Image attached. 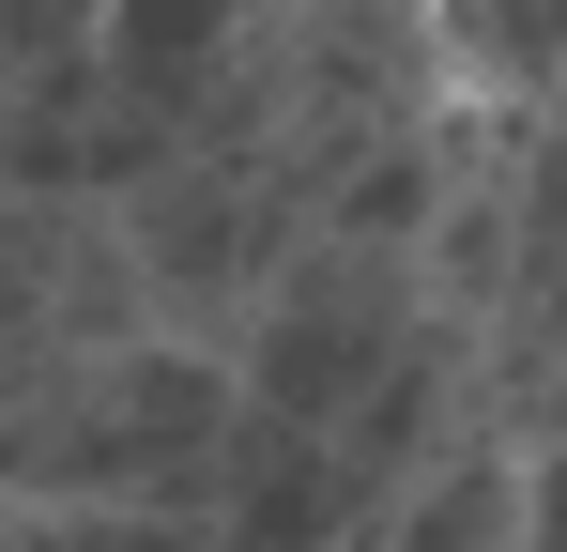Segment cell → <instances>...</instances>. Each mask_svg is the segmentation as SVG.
I'll use <instances>...</instances> for the list:
<instances>
[{
    "mask_svg": "<svg viewBox=\"0 0 567 552\" xmlns=\"http://www.w3.org/2000/svg\"><path fill=\"white\" fill-rule=\"evenodd\" d=\"M215 552H338L369 507H353V476L322 430H291V415H230V460H215Z\"/></svg>",
    "mask_w": 567,
    "mask_h": 552,
    "instance_id": "4",
    "label": "cell"
},
{
    "mask_svg": "<svg viewBox=\"0 0 567 552\" xmlns=\"http://www.w3.org/2000/svg\"><path fill=\"white\" fill-rule=\"evenodd\" d=\"M62 231H78V200H31V184H0V368L47 338V292H62Z\"/></svg>",
    "mask_w": 567,
    "mask_h": 552,
    "instance_id": "7",
    "label": "cell"
},
{
    "mask_svg": "<svg viewBox=\"0 0 567 552\" xmlns=\"http://www.w3.org/2000/svg\"><path fill=\"white\" fill-rule=\"evenodd\" d=\"M16 552H215V522H185V507H47V522H16Z\"/></svg>",
    "mask_w": 567,
    "mask_h": 552,
    "instance_id": "8",
    "label": "cell"
},
{
    "mask_svg": "<svg viewBox=\"0 0 567 552\" xmlns=\"http://www.w3.org/2000/svg\"><path fill=\"white\" fill-rule=\"evenodd\" d=\"M383 552H522V446H506V430L445 446L399 507H383Z\"/></svg>",
    "mask_w": 567,
    "mask_h": 552,
    "instance_id": "6",
    "label": "cell"
},
{
    "mask_svg": "<svg viewBox=\"0 0 567 552\" xmlns=\"http://www.w3.org/2000/svg\"><path fill=\"white\" fill-rule=\"evenodd\" d=\"M553 108H567V92H553Z\"/></svg>",
    "mask_w": 567,
    "mask_h": 552,
    "instance_id": "11",
    "label": "cell"
},
{
    "mask_svg": "<svg viewBox=\"0 0 567 552\" xmlns=\"http://www.w3.org/2000/svg\"><path fill=\"white\" fill-rule=\"evenodd\" d=\"M0 552H16V507H0Z\"/></svg>",
    "mask_w": 567,
    "mask_h": 552,
    "instance_id": "10",
    "label": "cell"
},
{
    "mask_svg": "<svg viewBox=\"0 0 567 552\" xmlns=\"http://www.w3.org/2000/svg\"><path fill=\"white\" fill-rule=\"evenodd\" d=\"M246 384L215 338H93V354H16L0 368V507H215Z\"/></svg>",
    "mask_w": 567,
    "mask_h": 552,
    "instance_id": "1",
    "label": "cell"
},
{
    "mask_svg": "<svg viewBox=\"0 0 567 552\" xmlns=\"http://www.w3.org/2000/svg\"><path fill=\"white\" fill-rule=\"evenodd\" d=\"M107 231H123L138 292H154V323L230 354L246 292L277 276V246L307 231V215L277 200V170H261V154H230V139H169L154 170H123V184H107Z\"/></svg>",
    "mask_w": 567,
    "mask_h": 552,
    "instance_id": "3",
    "label": "cell"
},
{
    "mask_svg": "<svg viewBox=\"0 0 567 552\" xmlns=\"http://www.w3.org/2000/svg\"><path fill=\"white\" fill-rule=\"evenodd\" d=\"M430 16V62L475 108H553L567 92V0H414Z\"/></svg>",
    "mask_w": 567,
    "mask_h": 552,
    "instance_id": "5",
    "label": "cell"
},
{
    "mask_svg": "<svg viewBox=\"0 0 567 552\" xmlns=\"http://www.w3.org/2000/svg\"><path fill=\"white\" fill-rule=\"evenodd\" d=\"M522 552H567V430L522 446Z\"/></svg>",
    "mask_w": 567,
    "mask_h": 552,
    "instance_id": "9",
    "label": "cell"
},
{
    "mask_svg": "<svg viewBox=\"0 0 567 552\" xmlns=\"http://www.w3.org/2000/svg\"><path fill=\"white\" fill-rule=\"evenodd\" d=\"M414 323H430L414 246H369V231H291L277 276H261V292H246V323H230V384H246V415L338 430V415L383 384V354H399Z\"/></svg>",
    "mask_w": 567,
    "mask_h": 552,
    "instance_id": "2",
    "label": "cell"
}]
</instances>
